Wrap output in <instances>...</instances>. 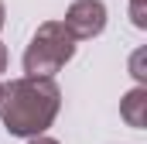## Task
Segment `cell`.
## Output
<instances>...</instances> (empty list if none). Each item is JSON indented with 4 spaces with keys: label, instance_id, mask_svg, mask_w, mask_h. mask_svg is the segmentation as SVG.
<instances>
[{
    "label": "cell",
    "instance_id": "5",
    "mask_svg": "<svg viewBox=\"0 0 147 144\" xmlns=\"http://www.w3.org/2000/svg\"><path fill=\"white\" fill-rule=\"evenodd\" d=\"M130 21L144 31L147 28V0H130Z\"/></svg>",
    "mask_w": 147,
    "mask_h": 144
},
{
    "label": "cell",
    "instance_id": "9",
    "mask_svg": "<svg viewBox=\"0 0 147 144\" xmlns=\"http://www.w3.org/2000/svg\"><path fill=\"white\" fill-rule=\"evenodd\" d=\"M3 17H7V14H3V3H0V28H3Z\"/></svg>",
    "mask_w": 147,
    "mask_h": 144
},
{
    "label": "cell",
    "instance_id": "4",
    "mask_svg": "<svg viewBox=\"0 0 147 144\" xmlns=\"http://www.w3.org/2000/svg\"><path fill=\"white\" fill-rule=\"evenodd\" d=\"M120 117H123L134 130H144L147 127V89L144 86L130 89V93L120 100Z\"/></svg>",
    "mask_w": 147,
    "mask_h": 144
},
{
    "label": "cell",
    "instance_id": "2",
    "mask_svg": "<svg viewBox=\"0 0 147 144\" xmlns=\"http://www.w3.org/2000/svg\"><path fill=\"white\" fill-rule=\"evenodd\" d=\"M75 45H79L75 35L62 21H45L24 52V72L28 75H55L75 55Z\"/></svg>",
    "mask_w": 147,
    "mask_h": 144
},
{
    "label": "cell",
    "instance_id": "7",
    "mask_svg": "<svg viewBox=\"0 0 147 144\" xmlns=\"http://www.w3.org/2000/svg\"><path fill=\"white\" fill-rule=\"evenodd\" d=\"M28 144H58V141H55V137H41V134H34Z\"/></svg>",
    "mask_w": 147,
    "mask_h": 144
},
{
    "label": "cell",
    "instance_id": "3",
    "mask_svg": "<svg viewBox=\"0 0 147 144\" xmlns=\"http://www.w3.org/2000/svg\"><path fill=\"white\" fill-rule=\"evenodd\" d=\"M62 24L75 35V41L103 35V28H106V3L103 0H75L72 7L65 10Z\"/></svg>",
    "mask_w": 147,
    "mask_h": 144
},
{
    "label": "cell",
    "instance_id": "1",
    "mask_svg": "<svg viewBox=\"0 0 147 144\" xmlns=\"http://www.w3.org/2000/svg\"><path fill=\"white\" fill-rule=\"evenodd\" d=\"M62 107V89L51 75H21L0 86V120L10 137L45 134Z\"/></svg>",
    "mask_w": 147,
    "mask_h": 144
},
{
    "label": "cell",
    "instance_id": "8",
    "mask_svg": "<svg viewBox=\"0 0 147 144\" xmlns=\"http://www.w3.org/2000/svg\"><path fill=\"white\" fill-rule=\"evenodd\" d=\"M7 72V45H0V75Z\"/></svg>",
    "mask_w": 147,
    "mask_h": 144
},
{
    "label": "cell",
    "instance_id": "6",
    "mask_svg": "<svg viewBox=\"0 0 147 144\" xmlns=\"http://www.w3.org/2000/svg\"><path fill=\"white\" fill-rule=\"evenodd\" d=\"M130 69L137 75V82H147V72H144V52H137L134 58H130Z\"/></svg>",
    "mask_w": 147,
    "mask_h": 144
}]
</instances>
